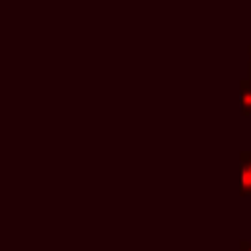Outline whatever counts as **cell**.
Returning <instances> with one entry per match:
<instances>
[{
    "label": "cell",
    "instance_id": "cell-1",
    "mask_svg": "<svg viewBox=\"0 0 251 251\" xmlns=\"http://www.w3.org/2000/svg\"><path fill=\"white\" fill-rule=\"evenodd\" d=\"M239 171H241V186L239 194H251V151L239 153Z\"/></svg>",
    "mask_w": 251,
    "mask_h": 251
},
{
    "label": "cell",
    "instance_id": "cell-2",
    "mask_svg": "<svg viewBox=\"0 0 251 251\" xmlns=\"http://www.w3.org/2000/svg\"><path fill=\"white\" fill-rule=\"evenodd\" d=\"M239 96H241V114L251 116V78L239 80Z\"/></svg>",
    "mask_w": 251,
    "mask_h": 251
},
{
    "label": "cell",
    "instance_id": "cell-3",
    "mask_svg": "<svg viewBox=\"0 0 251 251\" xmlns=\"http://www.w3.org/2000/svg\"><path fill=\"white\" fill-rule=\"evenodd\" d=\"M239 251H251V241L241 239V241H239Z\"/></svg>",
    "mask_w": 251,
    "mask_h": 251
},
{
    "label": "cell",
    "instance_id": "cell-4",
    "mask_svg": "<svg viewBox=\"0 0 251 251\" xmlns=\"http://www.w3.org/2000/svg\"><path fill=\"white\" fill-rule=\"evenodd\" d=\"M247 53H249V65H247V71H249V78H251V45H249Z\"/></svg>",
    "mask_w": 251,
    "mask_h": 251
}]
</instances>
